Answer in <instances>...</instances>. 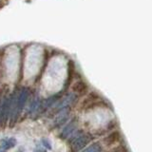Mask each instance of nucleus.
<instances>
[{"label":"nucleus","instance_id":"nucleus-1","mask_svg":"<svg viewBox=\"0 0 152 152\" xmlns=\"http://www.w3.org/2000/svg\"><path fill=\"white\" fill-rule=\"evenodd\" d=\"M91 140H93L92 135L88 134V133H82V134L79 135L77 138H75L72 142H70L71 151L72 152L80 151L81 149H83Z\"/></svg>","mask_w":152,"mask_h":152},{"label":"nucleus","instance_id":"nucleus-2","mask_svg":"<svg viewBox=\"0 0 152 152\" xmlns=\"http://www.w3.org/2000/svg\"><path fill=\"white\" fill-rule=\"evenodd\" d=\"M69 111H70V108L68 107H65L63 109H61L59 110L58 114H57V116L54 118V121L53 123L51 124V129H53V128H56L60 126H62L63 124L68 120L69 118Z\"/></svg>","mask_w":152,"mask_h":152},{"label":"nucleus","instance_id":"nucleus-3","mask_svg":"<svg viewBox=\"0 0 152 152\" xmlns=\"http://www.w3.org/2000/svg\"><path fill=\"white\" fill-rule=\"evenodd\" d=\"M71 89L75 95H78V96H84V95L87 94L88 90V87L87 83L83 80H77L71 85Z\"/></svg>","mask_w":152,"mask_h":152},{"label":"nucleus","instance_id":"nucleus-4","mask_svg":"<svg viewBox=\"0 0 152 152\" xmlns=\"http://www.w3.org/2000/svg\"><path fill=\"white\" fill-rule=\"evenodd\" d=\"M58 99H59L58 95H54V96H51L50 98H48L47 100H45V101L43 102L42 104H38V107L35 110L36 114H37V115H39V114H42V113H44L45 111H47L48 109H49L52 106V104H53L54 103H56V101Z\"/></svg>","mask_w":152,"mask_h":152},{"label":"nucleus","instance_id":"nucleus-5","mask_svg":"<svg viewBox=\"0 0 152 152\" xmlns=\"http://www.w3.org/2000/svg\"><path fill=\"white\" fill-rule=\"evenodd\" d=\"M77 122L75 120H72L71 121L68 126H65V128L62 131V135L60 136L62 139H66V138H69L72 133L75 131L76 129V126H77Z\"/></svg>","mask_w":152,"mask_h":152},{"label":"nucleus","instance_id":"nucleus-6","mask_svg":"<svg viewBox=\"0 0 152 152\" xmlns=\"http://www.w3.org/2000/svg\"><path fill=\"white\" fill-rule=\"evenodd\" d=\"M120 138H121L120 133L118 131H114V132H111L110 134H108L106 138H104V142L107 145H111L116 144L117 142H119Z\"/></svg>","mask_w":152,"mask_h":152},{"label":"nucleus","instance_id":"nucleus-7","mask_svg":"<svg viewBox=\"0 0 152 152\" xmlns=\"http://www.w3.org/2000/svg\"><path fill=\"white\" fill-rule=\"evenodd\" d=\"M16 145V139L14 138H7L0 141V149H11Z\"/></svg>","mask_w":152,"mask_h":152},{"label":"nucleus","instance_id":"nucleus-8","mask_svg":"<svg viewBox=\"0 0 152 152\" xmlns=\"http://www.w3.org/2000/svg\"><path fill=\"white\" fill-rule=\"evenodd\" d=\"M75 74V66L72 61L69 62V71H68V79H66V88L69 87V85L72 82L73 77Z\"/></svg>","mask_w":152,"mask_h":152},{"label":"nucleus","instance_id":"nucleus-9","mask_svg":"<svg viewBox=\"0 0 152 152\" xmlns=\"http://www.w3.org/2000/svg\"><path fill=\"white\" fill-rule=\"evenodd\" d=\"M102 146L99 142H94L91 145H89L88 147H87L86 149H84L82 152H99L101 151Z\"/></svg>","mask_w":152,"mask_h":152},{"label":"nucleus","instance_id":"nucleus-10","mask_svg":"<svg viewBox=\"0 0 152 152\" xmlns=\"http://www.w3.org/2000/svg\"><path fill=\"white\" fill-rule=\"evenodd\" d=\"M111 152H127L126 147H124L123 145H120V146H117L116 148H113Z\"/></svg>","mask_w":152,"mask_h":152},{"label":"nucleus","instance_id":"nucleus-11","mask_svg":"<svg viewBox=\"0 0 152 152\" xmlns=\"http://www.w3.org/2000/svg\"><path fill=\"white\" fill-rule=\"evenodd\" d=\"M42 142H43V145H44V146H45V147H47L48 149H51V145H50V142L48 141V140L43 139V140H42Z\"/></svg>","mask_w":152,"mask_h":152},{"label":"nucleus","instance_id":"nucleus-12","mask_svg":"<svg viewBox=\"0 0 152 152\" xmlns=\"http://www.w3.org/2000/svg\"><path fill=\"white\" fill-rule=\"evenodd\" d=\"M0 152H6V150H4V149H0Z\"/></svg>","mask_w":152,"mask_h":152}]
</instances>
